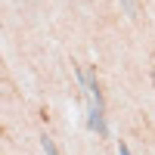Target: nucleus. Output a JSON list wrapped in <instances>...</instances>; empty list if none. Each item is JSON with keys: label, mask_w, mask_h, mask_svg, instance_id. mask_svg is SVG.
<instances>
[{"label": "nucleus", "mask_w": 155, "mask_h": 155, "mask_svg": "<svg viewBox=\"0 0 155 155\" xmlns=\"http://www.w3.org/2000/svg\"><path fill=\"white\" fill-rule=\"evenodd\" d=\"M152 87H155V71H152Z\"/></svg>", "instance_id": "obj_4"}, {"label": "nucleus", "mask_w": 155, "mask_h": 155, "mask_svg": "<svg viewBox=\"0 0 155 155\" xmlns=\"http://www.w3.org/2000/svg\"><path fill=\"white\" fill-rule=\"evenodd\" d=\"M41 149H44V155H59V152H56V146H53V140H50L47 134L41 137Z\"/></svg>", "instance_id": "obj_1"}, {"label": "nucleus", "mask_w": 155, "mask_h": 155, "mask_svg": "<svg viewBox=\"0 0 155 155\" xmlns=\"http://www.w3.org/2000/svg\"><path fill=\"white\" fill-rule=\"evenodd\" d=\"M121 6H124V12H127V16H137V6H134V0H121Z\"/></svg>", "instance_id": "obj_2"}, {"label": "nucleus", "mask_w": 155, "mask_h": 155, "mask_svg": "<svg viewBox=\"0 0 155 155\" xmlns=\"http://www.w3.org/2000/svg\"><path fill=\"white\" fill-rule=\"evenodd\" d=\"M118 155H130V149H127V143H124V140L118 143Z\"/></svg>", "instance_id": "obj_3"}]
</instances>
